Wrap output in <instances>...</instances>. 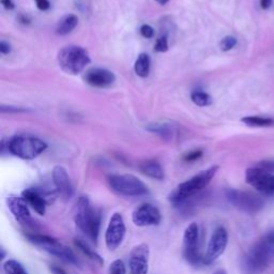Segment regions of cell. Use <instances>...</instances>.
I'll use <instances>...</instances> for the list:
<instances>
[{
	"label": "cell",
	"instance_id": "obj_1",
	"mask_svg": "<svg viewBox=\"0 0 274 274\" xmlns=\"http://www.w3.org/2000/svg\"><path fill=\"white\" fill-rule=\"evenodd\" d=\"M75 224L96 244L101 227V211L94 207L87 196H80L76 204Z\"/></svg>",
	"mask_w": 274,
	"mask_h": 274
},
{
	"label": "cell",
	"instance_id": "obj_2",
	"mask_svg": "<svg viewBox=\"0 0 274 274\" xmlns=\"http://www.w3.org/2000/svg\"><path fill=\"white\" fill-rule=\"evenodd\" d=\"M218 170V166H212L210 168L200 172V174H195L194 177L188 179L179 184L174 191H172L168 197L170 202L177 206L182 202H184L186 200L191 198L195 194L200 193L204 188L208 186V184L216 176V174Z\"/></svg>",
	"mask_w": 274,
	"mask_h": 274
},
{
	"label": "cell",
	"instance_id": "obj_3",
	"mask_svg": "<svg viewBox=\"0 0 274 274\" xmlns=\"http://www.w3.org/2000/svg\"><path fill=\"white\" fill-rule=\"evenodd\" d=\"M90 62V57L86 50L80 46L64 48L58 52V64L68 74L76 75L84 71V68Z\"/></svg>",
	"mask_w": 274,
	"mask_h": 274
},
{
	"label": "cell",
	"instance_id": "obj_4",
	"mask_svg": "<svg viewBox=\"0 0 274 274\" xmlns=\"http://www.w3.org/2000/svg\"><path fill=\"white\" fill-rule=\"evenodd\" d=\"M26 237L29 242H32V244L39 246L48 254L60 258V260H62L66 262H70L73 264H78V257L75 256L73 250L70 248L64 246V243L58 241L57 239L44 234H27Z\"/></svg>",
	"mask_w": 274,
	"mask_h": 274
},
{
	"label": "cell",
	"instance_id": "obj_5",
	"mask_svg": "<svg viewBox=\"0 0 274 274\" xmlns=\"http://www.w3.org/2000/svg\"><path fill=\"white\" fill-rule=\"evenodd\" d=\"M46 148L48 144L43 140L25 135L15 136L8 144V149L10 150L12 154L24 160L36 158Z\"/></svg>",
	"mask_w": 274,
	"mask_h": 274
},
{
	"label": "cell",
	"instance_id": "obj_6",
	"mask_svg": "<svg viewBox=\"0 0 274 274\" xmlns=\"http://www.w3.org/2000/svg\"><path fill=\"white\" fill-rule=\"evenodd\" d=\"M108 184L118 195L136 197L148 194V188L144 182L133 174H112Z\"/></svg>",
	"mask_w": 274,
	"mask_h": 274
},
{
	"label": "cell",
	"instance_id": "obj_7",
	"mask_svg": "<svg viewBox=\"0 0 274 274\" xmlns=\"http://www.w3.org/2000/svg\"><path fill=\"white\" fill-rule=\"evenodd\" d=\"M226 198L234 207L250 214L260 212L264 208V200L258 195L250 192L230 188L226 191Z\"/></svg>",
	"mask_w": 274,
	"mask_h": 274
},
{
	"label": "cell",
	"instance_id": "obj_8",
	"mask_svg": "<svg viewBox=\"0 0 274 274\" xmlns=\"http://www.w3.org/2000/svg\"><path fill=\"white\" fill-rule=\"evenodd\" d=\"M182 253L190 264H198L200 262H202L204 257L200 252V227L197 223H191L186 228Z\"/></svg>",
	"mask_w": 274,
	"mask_h": 274
},
{
	"label": "cell",
	"instance_id": "obj_9",
	"mask_svg": "<svg viewBox=\"0 0 274 274\" xmlns=\"http://www.w3.org/2000/svg\"><path fill=\"white\" fill-rule=\"evenodd\" d=\"M271 244L264 239L258 241L256 244L250 250L246 258V268L253 273H260L268 267L271 255Z\"/></svg>",
	"mask_w": 274,
	"mask_h": 274
},
{
	"label": "cell",
	"instance_id": "obj_10",
	"mask_svg": "<svg viewBox=\"0 0 274 274\" xmlns=\"http://www.w3.org/2000/svg\"><path fill=\"white\" fill-rule=\"evenodd\" d=\"M246 180L257 192L262 195L272 196L274 194V174L260 167H250L246 172Z\"/></svg>",
	"mask_w": 274,
	"mask_h": 274
},
{
	"label": "cell",
	"instance_id": "obj_11",
	"mask_svg": "<svg viewBox=\"0 0 274 274\" xmlns=\"http://www.w3.org/2000/svg\"><path fill=\"white\" fill-rule=\"evenodd\" d=\"M126 223L121 213H114L105 232L106 246L110 250H117L126 237Z\"/></svg>",
	"mask_w": 274,
	"mask_h": 274
},
{
	"label": "cell",
	"instance_id": "obj_12",
	"mask_svg": "<svg viewBox=\"0 0 274 274\" xmlns=\"http://www.w3.org/2000/svg\"><path fill=\"white\" fill-rule=\"evenodd\" d=\"M228 244V232L224 227H218L213 232L209 244L207 248V252L204 256L202 262L204 264H211L214 262L218 258L222 255Z\"/></svg>",
	"mask_w": 274,
	"mask_h": 274
},
{
	"label": "cell",
	"instance_id": "obj_13",
	"mask_svg": "<svg viewBox=\"0 0 274 274\" xmlns=\"http://www.w3.org/2000/svg\"><path fill=\"white\" fill-rule=\"evenodd\" d=\"M133 223L136 226H156L162 220V214L158 207L152 204H142L137 207L132 214Z\"/></svg>",
	"mask_w": 274,
	"mask_h": 274
},
{
	"label": "cell",
	"instance_id": "obj_14",
	"mask_svg": "<svg viewBox=\"0 0 274 274\" xmlns=\"http://www.w3.org/2000/svg\"><path fill=\"white\" fill-rule=\"evenodd\" d=\"M149 258L150 250L146 243L133 248L128 258L130 274H148L149 273Z\"/></svg>",
	"mask_w": 274,
	"mask_h": 274
},
{
	"label": "cell",
	"instance_id": "obj_15",
	"mask_svg": "<svg viewBox=\"0 0 274 274\" xmlns=\"http://www.w3.org/2000/svg\"><path fill=\"white\" fill-rule=\"evenodd\" d=\"M22 197L27 202L30 207L40 216L45 214L48 204L50 202V195L48 193H45L43 190L36 188H30L25 190V191H22Z\"/></svg>",
	"mask_w": 274,
	"mask_h": 274
},
{
	"label": "cell",
	"instance_id": "obj_16",
	"mask_svg": "<svg viewBox=\"0 0 274 274\" xmlns=\"http://www.w3.org/2000/svg\"><path fill=\"white\" fill-rule=\"evenodd\" d=\"M52 180L60 197H62L64 200H71L74 195V188L70 177L62 166H55L52 170Z\"/></svg>",
	"mask_w": 274,
	"mask_h": 274
},
{
	"label": "cell",
	"instance_id": "obj_17",
	"mask_svg": "<svg viewBox=\"0 0 274 274\" xmlns=\"http://www.w3.org/2000/svg\"><path fill=\"white\" fill-rule=\"evenodd\" d=\"M6 204L15 220H18L20 224L27 225L32 222V216L28 208L29 204L22 197L11 195L6 198Z\"/></svg>",
	"mask_w": 274,
	"mask_h": 274
},
{
	"label": "cell",
	"instance_id": "obj_18",
	"mask_svg": "<svg viewBox=\"0 0 274 274\" xmlns=\"http://www.w3.org/2000/svg\"><path fill=\"white\" fill-rule=\"evenodd\" d=\"M116 78L112 72L105 68H91L85 75V80L90 86L96 88H105L110 86Z\"/></svg>",
	"mask_w": 274,
	"mask_h": 274
},
{
	"label": "cell",
	"instance_id": "obj_19",
	"mask_svg": "<svg viewBox=\"0 0 274 274\" xmlns=\"http://www.w3.org/2000/svg\"><path fill=\"white\" fill-rule=\"evenodd\" d=\"M140 170L142 174L146 176L156 179V180H163L164 179V170L162 168L161 164L154 160H149V161H144L140 165Z\"/></svg>",
	"mask_w": 274,
	"mask_h": 274
},
{
	"label": "cell",
	"instance_id": "obj_20",
	"mask_svg": "<svg viewBox=\"0 0 274 274\" xmlns=\"http://www.w3.org/2000/svg\"><path fill=\"white\" fill-rule=\"evenodd\" d=\"M147 128L150 132L158 134L165 140H172L174 135L176 134V131H174L172 124H150Z\"/></svg>",
	"mask_w": 274,
	"mask_h": 274
},
{
	"label": "cell",
	"instance_id": "obj_21",
	"mask_svg": "<svg viewBox=\"0 0 274 274\" xmlns=\"http://www.w3.org/2000/svg\"><path fill=\"white\" fill-rule=\"evenodd\" d=\"M78 18L76 15L70 14L66 16L64 20H62V22H59V25L57 27V34H68L73 32V29L78 26Z\"/></svg>",
	"mask_w": 274,
	"mask_h": 274
},
{
	"label": "cell",
	"instance_id": "obj_22",
	"mask_svg": "<svg viewBox=\"0 0 274 274\" xmlns=\"http://www.w3.org/2000/svg\"><path fill=\"white\" fill-rule=\"evenodd\" d=\"M135 73L140 78H147L150 71V58L147 54H140L134 64Z\"/></svg>",
	"mask_w": 274,
	"mask_h": 274
},
{
	"label": "cell",
	"instance_id": "obj_23",
	"mask_svg": "<svg viewBox=\"0 0 274 274\" xmlns=\"http://www.w3.org/2000/svg\"><path fill=\"white\" fill-rule=\"evenodd\" d=\"M74 244H75L76 248H78L80 250L82 254H85L88 258H90V260H92L94 262L100 264H102L104 262L103 258L100 255H98V253H96L92 248H90L87 243H85L82 240L75 239L74 240Z\"/></svg>",
	"mask_w": 274,
	"mask_h": 274
},
{
	"label": "cell",
	"instance_id": "obj_24",
	"mask_svg": "<svg viewBox=\"0 0 274 274\" xmlns=\"http://www.w3.org/2000/svg\"><path fill=\"white\" fill-rule=\"evenodd\" d=\"M242 122H244L248 126H258V128H267L274 126L273 118H266L260 116H248L241 119Z\"/></svg>",
	"mask_w": 274,
	"mask_h": 274
},
{
	"label": "cell",
	"instance_id": "obj_25",
	"mask_svg": "<svg viewBox=\"0 0 274 274\" xmlns=\"http://www.w3.org/2000/svg\"><path fill=\"white\" fill-rule=\"evenodd\" d=\"M4 270L6 274H28L24 266L14 260H6L4 264Z\"/></svg>",
	"mask_w": 274,
	"mask_h": 274
},
{
	"label": "cell",
	"instance_id": "obj_26",
	"mask_svg": "<svg viewBox=\"0 0 274 274\" xmlns=\"http://www.w3.org/2000/svg\"><path fill=\"white\" fill-rule=\"evenodd\" d=\"M191 98L192 101L198 106H208L212 103L211 96L208 94L202 92V91H194L191 94Z\"/></svg>",
	"mask_w": 274,
	"mask_h": 274
},
{
	"label": "cell",
	"instance_id": "obj_27",
	"mask_svg": "<svg viewBox=\"0 0 274 274\" xmlns=\"http://www.w3.org/2000/svg\"><path fill=\"white\" fill-rule=\"evenodd\" d=\"M110 274H126V264L121 260H116L110 266Z\"/></svg>",
	"mask_w": 274,
	"mask_h": 274
},
{
	"label": "cell",
	"instance_id": "obj_28",
	"mask_svg": "<svg viewBox=\"0 0 274 274\" xmlns=\"http://www.w3.org/2000/svg\"><path fill=\"white\" fill-rule=\"evenodd\" d=\"M236 44H237V39H236L234 36H227L224 38L222 41H220V48L223 52H227V50H230L232 48H234Z\"/></svg>",
	"mask_w": 274,
	"mask_h": 274
},
{
	"label": "cell",
	"instance_id": "obj_29",
	"mask_svg": "<svg viewBox=\"0 0 274 274\" xmlns=\"http://www.w3.org/2000/svg\"><path fill=\"white\" fill-rule=\"evenodd\" d=\"M154 50L158 52H166L167 50H168V41H167V36H166L158 38L156 43Z\"/></svg>",
	"mask_w": 274,
	"mask_h": 274
},
{
	"label": "cell",
	"instance_id": "obj_30",
	"mask_svg": "<svg viewBox=\"0 0 274 274\" xmlns=\"http://www.w3.org/2000/svg\"><path fill=\"white\" fill-rule=\"evenodd\" d=\"M257 166L268 172H274V160H266V161L260 162Z\"/></svg>",
	"mask_w": 274,
	"mask_h": 274
},
{
	"label": "cell",
	"instance_id": "obj_31",
	"mask_svg": "<svg viewBox=\"0 0 274 274\" xmlns=\"http://www.w3.org/2000/svg\"><path fill=\"white\" fill-rule=\"evenodd\" d=\"M140 34L144 38H146V39H151L154 36V30L149 25H144L140 28Z\"/></svg>",
	"mask_w": 274,
	"mask_h": 274
},
{
	"label": "cell",
	"instance_id": "obj_32",
	"mask_svg": "<svg viewBox=\"0 0 274 274\" xmlns=\"http://www.w3.org/2000/svg\"><path fill=\"white\" fill-rule=\"evenodd\" d=\"M202 156V150H194L192 152H190V154H188L184 156V160L188 162H192V161H196V160H198Z\"/></svg>",
	"mask_w": 274,
	"mask_h": 274
},
{
	"label": "cell",
	"instance_id": "obj_33",
	"mask_svg": "<svg viewBox=\"0 0 274 274\" xmlns=\"http://www.w3.org/2000/svg\"><path fill=\"white\" fill-rule=\"evenodd\" d=\"M36 2L38 9H40L42 11L48 10L50 6V4L48 0H36Z\"/></svg>",
	"mask_w": 274,
	"mask_h": 274
},
{
	"label": "cell",
	"instance_id": "obj_34",
	"mask_svg": "<svg viewBox=\"0 0 274 274\" xmlns=\"http://www.w3.org/2000/svg\"><path fill=\"white\" fill-rule=\"evenodd\" d=\"M0 52H2V54H4V55L9 54V52H11L10 44H9V43H6V42H4V41L0 42Z\"/></svg>",
	"mask_w": 274,
	"mask_h": 274
},
{
	"label": "cell",
	"instance_id": "obj_35",
	"mask_svg": "<svg viewBox=\"0 0 274 274\" xmlns=\"http://www.w3.org/2000/svg\"><path fill=\"white\" fill-rule=\"evenodd\" d=\"M2 112H25V110H22L20 108H13V106H2Z\"/></svg>",
	"mask_w": 274,
	"mask_h": 274
},
{
	"label": "cell",
	"instance_id": "obj_36",
	"mask_svg": "<svg viewBox=\"0 0 274 274\" xmlns=\"http://www.w3.org/2000/svg\"><path fill=\"white\" fill-rule=\"evenodd\" d=\"M2 4H4V6L8 10H12L14 9V2L13 0H2Z\"/></svg>",
	"mask_w": 274,
	"mask_h": 274
},
{
	"label": "cell",
	"instance_id": "obj_37",
	"mask_svg": "<svg viewBox=\"0 0 274 274\" xmlns=\"http://www.w3.org/2000/svg\"><path fill=\"white\" fill-rule=\"evenodd\" d=\"M271 4H272V0H260V6H262V9H264V10L269 9V8L271 6Z\"/></svg>",
	"mask_w": 274,
	"mask_h": 274
},
{
	"label": "cell",
	"instance_id": "obj_38",
	"mask_svg": "<svg viewBox=\"0 0 274 274\" xmlns=\"http://www.w3.org/2000/svg\"><path fill=\"white\" fill-rule=\"evenodd\" d=\"M212 274H227V273L224 269H220V270H216L214 273H212Z\"/></svg>",
	"mask_w": 274,
	"mask_h": 274
},
{
	"label": "cell",
	"instance_id": "obj_39",
	"mask_svg": "<svg viewBox=\"0 0 274 274\" xmlns=\"http://www.w3.org/2000/svg\"><path fill=\"white\" fill-rule=\"evenodd\" d=\"M52 271H54L55 274H66L64 272H62V270H59V269H52Z\"/></svg>",
	"mask_w": 274,
	"mask_h": 274
},
{
	"label": "cell",
	"instance_id": "obj_40",
	"mask_svg": "<svg viewBox=\"0 0 274 274\" xmlns=\"http://www.w3.org/2000/svg\"><path fill=\"white\" fill-rule=\"evenodd\" d=\"M156 2H158L160 4H166L167 2H168V0H156Z\"/></svg>",
	"mask_w": 274,
	"mask_h": 274
}]
</instances>
